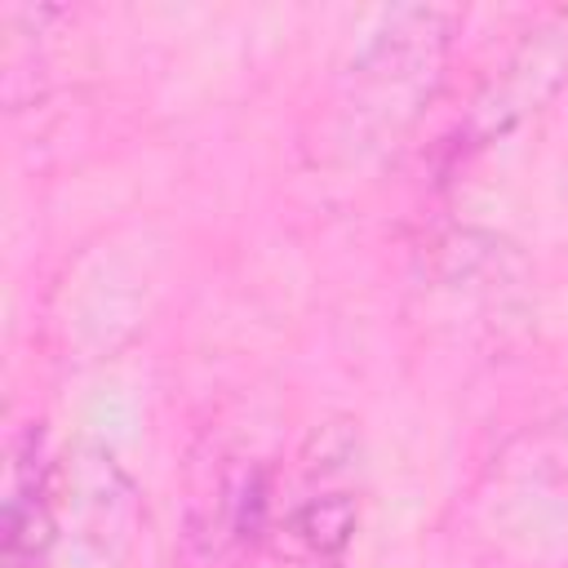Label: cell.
Listing matches in <instances>:
<instances>
[{
    "label": "cell",
    "instance_id": "obj_1",
    "mask_svg": "<svg viewBox=\"0 0 568 568\" xmlns=\"http://www.w3.org/2000/svg\"><path fill=\"white\" fill-rule=\"evenodd\" d=\"M275 466L235 430L209 426L186 457L178 510V568H248L271 541Z\"/></svg>",
    "mask_w": 568,
    "mask_h": 568
},
{
    "label": "cell",
    "instance_id": "obj_2",
    "mask_svg": "<svg viewBox=\"0 0 568 568\" xmlns=\"http://www.w3.org/2000/svg\"><path fill=\"white\" fill-rule=\"evenodd\" d=\"M453 9H395L373 40L359 49L351 80H346V124L351 138L386 142L404 133L422 106L430 102L439 75H444V53L453 44Z\"/></svg>",
    "mask_w": 568,
    "mask_h": 568
},
{
    "label": "cell",
    "instance_id": "obj_3",
    "mask_svg": "<svg viewBox=\"0 0 568 568\" xmlns=\"http://www.w3.org/2000/svg\"><path fill=\"white\" fill-rule=\"evenodd\" d=\"M359 524V435L346 422L315 426L293 466L275 475L271 541L306 568H333Z\"/></svg>",
    "mask_w": 568,
    "mask_h": 568
},
{
    "label": "cell",
    "instance_id": "obj_4",
    "mask_svg": "<svg viewBox=\"0 0 568 568\" xmlns=\"http://www.w3.org/2000/svg\"><path fill=\"white\" fill-rule=\"evenodd\" d=\"M0 532V568H44L62 532V466L40 422H27L9 439Z\"/></svg>",
    "mask_w": 568,
    "mask_h": 568
}]
</instances>
